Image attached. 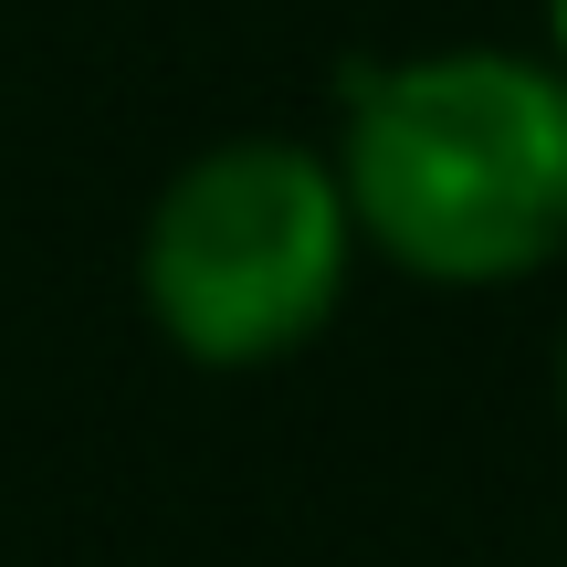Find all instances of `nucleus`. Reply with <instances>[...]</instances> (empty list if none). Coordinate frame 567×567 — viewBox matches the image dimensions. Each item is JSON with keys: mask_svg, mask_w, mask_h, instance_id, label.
<instances>
[{"mask_svg": "<svg viewBox=\"0 0 567 567\" xmlns=\"http://www.w3.org/2000/svg\"><path fill=\"white\" fill-rule=\"evenodd\" d=\"M358 243L421 284H526L567 252V74L557 53L452 42L358 74L337 147Z\"/></svg>", "mask_w": 567, "mask_h": 567, "instance_id": "f257e3e1", "label": "nucleus"}, {"mask_svg": "<svg viewBox=\"0 0 567 567\" xmlns=\"http://www.w3.org/2000/svg\"><path fill=\"white\" fill-rule=\"evenodd\" d=\"M547 42H557V74H567V0H547Z\"/></svg>", "mask_w": 567, "mask_h": 567, "instance_id": "7ed1b4c3", "label": "nucleus"}, {"mask_svg": "<svg viewBox=\"0 0 567 567\" xmlns=\"http://www.w3.org/2000/svg\"><path fill=\"white\" fill-rule=\"evenodd\" d=\"M557 400H567V347H557Z\"/></svg>", "mask_w": 567, "mask_h": 567, "instance_id": "20e7f679", "label": "nucleus"}, {"mask_svg": "<svg viewBox=\"0 0 567 567\" xmlns=\"http://www.w3.org/2000/svg\"><path fill=\"white\" fill-rule=\"evenodd\" d=\"M358 210L337 158L295 137H221L158 189L137 231V295L200 368H274L337 316Z\"/></svg>", "mask_w": 567, "mask_h": 567, "instance_id": "f03ea898", "label": "nucleus"}]
</instances>
